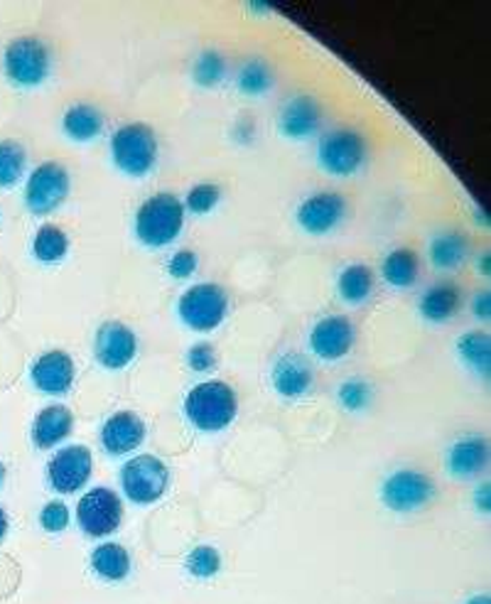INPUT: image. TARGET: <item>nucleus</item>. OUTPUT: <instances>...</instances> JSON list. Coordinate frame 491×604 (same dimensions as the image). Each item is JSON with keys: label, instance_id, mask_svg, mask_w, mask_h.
<instances>
[{"label": "nucleus", "instance_id": "nucleus-1", "mask_svg": "<svg viewBox=\"0 0 491 604\" xmlns=\"http://www.w3.org/2000/svg\"><path fill=\"white\" fill-rule=\"evenodd\" d=\"M238 401L224 381H204L184 395V415L202 433H220L236 418Z\"/></svg>", "mask_w": 491, "mask_h": 604}, {"label": "nucleus", "instance_id": "nucleus-2", "mask_svg": "<svg viewBox=\"0 0 491 604\" xmlns=\"http://www.w3.org/2000/svg\"><path fill=\"white\" fill-rule=\"evenodd\" d=\"M184 226V204L170 192H158L138 206L136 239L148 248L170 246Z\"/></svg>", "mask_w": 491, "mask_h": 604}, {"label": "nucleus", "instance_id": "nucleus-3", "mask_svg": "<svg viewBox=\"0 0 491 604\" xmlns=\"http://www.w3.org/2000/svg\"><path fill=\"white\" fill-rule=\"evenodd\" d=\"M158 136L146 124H126L111 138L114 165L128 178H146L158 165Z\"/></svg>", "mask_w": 491, "mask_h": 604}, {"label": "nucleus", "instance_id": "nucleus-4", "mask_svg": "<svg viewBox=\"0 0 491 604\" xmlns=\"http://www.w3.org/2000/svg\"><path fill=\"white\" fill-rule=\"evenodd\" d=\"M366 158V140L354 128H332L320 138L318 162L332 178H352V174L364 168Z\"/></svg>", "mask_w": 491, "mask_h": 604}, {"label": "nucleus", "instance_id": "nucleus-5", "mask_svg": "<svg viewBox=\"0 0 491 604\" xmlns=\"http://www.w3.org/2000/svg\"><path fill=\"white\" fill-rule=\"evenodd\" d=\"M3 70L10 84L20 86V89H32L50 76L52 52L40 38H18L6 47Z\"/></svg>", "mask_w": 491, "mask_h": 604}, {"label": "nucleus", "instance_id": "nucleus-6", "mask_svg": "<svg viewBox=\"0 0 491 604\" xmlns=\"http://www.w3.org/2000/svg\"><path fill=\"white\" fill-rule=\"evenodd\" d=\"M180 320L194 332H212L228 315V295L216 283H196L178 300Z\"/></svg>", "mask_w": 491, "mask_h": 604}, {"label": "nucleus", "instance_id": "nucleus-7", "mask_svg": "<svg viewBox=\"0 0 491 604\" xmlns=\"http://www.w3.org/2000/svg\"><path fill=\"white\" fill-rule=\"evenodd\" d=\"M170 485V469L156 455H138L128 459L121 469V487L126 497L138 504V507H148L156 504Z\"/></svg>", "mask_w": 491, "mask_h": 604}, {"label": "nucleus", "instance_id": "nucleus-8", "mask_svg": "<svg viewBox=\"0 0 491 604\" xmlns=\"http://www.w3.org/2000/svg\"><path fill=\"white\" fill-rule=\"evenodd\" d=\"M70 172L60 162H42L25 182V206L35 216L57 212L70 194Z\"/></svg>", "mask_w": 491, "mask_h": 604}, {"label": "nucleus", "instance_id": "nucleus-9", "mask_svg": "<svg viewBox=\"0 0 491 604\" xmlns=\"http://www.w3.org/2000/svg\"><path fill=\"white\" fill-rule=\"evenodd\" d=\"M435 499V481L418 469H396L381 485V501L396 513H413Z\"/></svg>", "mask_w": 491, "mask_h": 604}, {"label": "nucleus", "instance_id": "nucleus-10", "mask_svg": "<svg viewBox=\"0 0 491 604\" xmlns=\"http://www.w3.org/2000/svg\"><path fill=\"white\" fill-rule=\"evenodd\" d=\"M124 519V504L118 494L108 487H96L86 491L76 504V523L84 536L106 538L118 531Z\"/></svg>", "mask_w": 491, "mask_h": 604}, {"label": "nucleus", "instance_id": "nucleus-11", "mask_svg": "<svg viewBox=\"0 0 491 604\" xmlns=\"http://www.w3.org/2000/svg\"><path fill=\"white\" fill-rule=\"evenodd\" d=\"M94 471V455L89 447L70 445L62 447L47 465V481L54 491L74 494L86 487Z\"/></svg>", "mask_w": 491, "mask_h": 604}, {"label": "nucleus", "instance_id": "nucleus-12", "mask_svg": "<svg viewBox=\"0 0 491 604\" xmlns=\"http://www.w3.org/2000/svg\"><path fill=\"white\" fill-rule=\"evenodd\" d=\"M138 354L136 332L118 320H108L96 329L94 357L108 371H121Z\"/></svg>", "mask_w": 491, "mask_h": 604}, {"label": "nucleus", "instance_id": "nucleus-13", "mask_svg": "<svg viewBox=\"0 0 491 604\" xmlns=\"http://www.w3.org/2000/svg\"><path fill=\"white\" fill-rule=\"evenodd\" d=\"M346 212L349 206L340 192H318L300 202L295 219H298L302 232L312 236H324L344 222Z\"/></svg>", "mask_w": 491, "mask_h": 604}, {"label": "nucleus", "instance_id": "nucleus-14", "mask_svg": "<svg viewBox=\"0 0 491 604\" xmlns=\"http://www.w3.org/2000/svg\"><path fill=\"white\" fill-rule=\"evenodd\" d=\"M356 342V327L344 315H327L312 327L310 349L322 361H340Z\"/></svg>", "mask_w": 491, "mask_h": 604}, {"label": "nucleus", "instance_id": "nucleus-15", "mask_svg": "<svg viewBox=\"0 0 491 604\" xmlns=\"http://www.w3.org/2000/svg\"><path fill=\"white\" fill-rule=\"evenodd\" d=\"M280 134L290 140H308L320 134L322 108L308 94H298L280 106L278 114Z\"/></svg>", "mask_w": 491, "mask_h": 604}, {"label": "nucleus", "instance_id": "nucleus-16", "mask_svg": "<svg viewBox=\"0 0 491 604\" xmlns=\"http://www.w3.org/2000/svg\"><path fill=\"white\" fill-rule=\"evenodd\" d=\"M74 377H76L74 359L67 354V351H60V349L45 351V354L30 367L32 383H35V389L45 395H64L72 389Z\"/></svg>", "mask_w": 491, "mask_h": 604}, {"label": "nucleus", "instance_id": "nucleus-17", "mask_svg": "<svg viewBox=\"0 0 491 604\" xmlns=\"http://www.w3.org/2000/svg\"><path fill=\"white\" fill-rule=\"evenodd\" d=\"M270 381L282 399H302L314 386V369L308 357L288 351L273 364Z\"/></svg>", "mask_w": 491, "mask_h": 604}, {"label": "nucleus", "instance_id": "nucleus-18", "mask_svg": "<svg viewBox=\"0 0 491 604\" xmlns=\"http://www.w3.org/2000/svg\"><path fill=\"white\" fill-rule=\"evenodd\" d=\"M143 441H146V423L130 411L114 413L102 427V445L106 453L114 457L128 455L130 449H138Z\"/></svg>", "mask_w": 491, "mask_h": 604}, {"label": "nucleus", "instance_id": "nucleus-19", "mask_svg": "<svg viewBox=\"0 0 491 604\" xmlns=\"http://www.w3.org/2000/svg\"><path fill=\"white\" fill-rule=\"evenodd\" d=\"M489 467V441L482 435H467L447 449V469L455 479L482 475Z\"/></svg>", "mask_w": 491, "mask_h": 604}, {"label": "nucleus", "instance_id": "nucleus-20", "mask_svg": "<svg viewBox=\"0 0 491 604\" xmlns=\"http://www.w3.org/2000/svg\"><path fill=\"white\" fill-rule=\"evenodd\" d=\"M460 305H462L460 285L452 280H440L423 293L418 307L425 320L433 325H442V322H450L452 317L460 312Z\"/></svg>", "mask_w": 491, "mask_h": 604}, {"label": "nucleus", "instance_id": "nucleus-21", "mask_svg": "<svg viewBox=\"0 0 491 604\" xmlns=\"http://www.w3.org/2000/svg\"><path fill=\"white\" fill-rule=\"evenodd\" d=\"M74 427V415L67 405H47L38 413L32 423V443L40 449L57 447L62 441H67Z\"/></svg>", "mask_w": 491, "mask_h": 604}, {"label": "nucleus", "instance_id": "nucleus-22", "mask_svg": "<svg viewBox=\"0 0 491 604\" xmlns=\"http://www.w3.org/2000/svg\"><path fill=\"white\" fill-rule=\"evenodd\" d=\"M62 130L76 142H89L102 136L104 114L92 104H74L62 116Z\"/></svg>", "mask_w": 491, "mask_h": 604}, {"label": "nucleus", "instance_id": "nucleus-23", "mask_svg": "<svg viewBox=\"0 0 491 604\" xmlns=\"http://www.w3.org/2000/svg\"><path fill=\"white\" fill-rule=\"evenodd\" d=\"M381 276H384V280L398 290L413 288L420 276L418 256L413 254L410 248H393L384 258V263H381Z\"/></svg>", "mask_w": 491, "mask_h": 604}, {"label": "nucleus", "instance_id": "nucleus-24", "mask_svg": "<svg viewBox=\"0 0 491 604\" xmlns=\"http://www.w3.org/2000/svg\"><path fill=\"white\" fill-rule=\"evenodd\" d=\"M467 254H469V239L460 232H442L438 236H433L428 246L430 263L438 271H455L457 266H462Z\"/></svg>", "mask_w": 491, "mask_h": 604}, {"label": "nucleus", "instance_id": "nucleus-25", "mask_svg": "<svg viewBox=\"0 0 491 604\" xmlns=\"http://www.w3.org/2000/svg\"><path fill=\"white\" fill-rule=\"evenodd\" d=\"M92 570L106 582H121L130 573V555L121 543H102L92 553Z\"/></svg>", "mask_w": 491, "mask_h": 604}, {"label": "nucleus", "instance_id": "nucleus-26", "mask_svg": "<svg viewBox=\"0 0 491 604\" xmlns=\"http://www.w3.org/2000/svg\"><path fill=\"white\" fill-rule=\"evenodd\" d=\"M337 290H340V298L344 303L362 305L374 293V273L364 263H352L337 278Z\"/></svg>", "mask_w": 491, "mask_h": 604}, {"label": "nucleus", "instance_id": "nucleus-27", "mask_svg": "<svg viewBox=\"0 0 491 604\" xmlns=\"http://www.w3.org/2000/svg\"><path fill=\"white\" fill-rule=\"evenodd\" d=\"M457 357L472 369L477 377L489 379L491 371V339L487 332H467L457 339Z\"/></svg>", "mask_w": 491, "mask_h": 604}, {"label": "nucleus", "instance_id": "nucleus-28", "mask_svg": "<svg viewBox=\"0 0 491 604\" xmlns=\"http://www.w3.org/2000/svg\"><path fill=\"white\" fill-rule=\"evenodd\" d=\"M67 251H70V239L60 226L54 224L40 226L35 241H32V254H35L40 263H45V266L60 263L64 261V256H67Z\"/></svg>", "mask_w": 491, "mask_h": 604}, {"label": "nucleus", "instance_id": "nucleus-29", "mask_svg": "<svg viewBox=\"0 0 491 604\" xmlns=\"http://www.w3.org/2000/svg\"><path fill=\"white\" fill-rule=\"evenodd\" d=\"M273 84H276V76H273L270 64L258 57L244 62L242 70L236 74L238 92L246 96H264L273 89Z\"/></svg>", "mask_w": 491, "mask_h": 604}, {"label": "nucleus", "instance_id": "nucleus-30", "mask_svg": "<svg viewBox=\"0 0 491 604\" xmlns=\"http://www.w3.org/2000/svg\"><path fill=\"white\" fill-rule=\"evenodd\" d=\"M28 150L20 140H0V187H13L25 174Z\"/></svg>", "mask_w": 491, "mask_h": 604}, {"label": "nucleus", "instance_id": "nucleus-31", "mask_svg": "<svg viewBox=\"0 0 491 604\" xmlns=\"http://www.w3.org/2000/svg\"><path fill=\"white\" fill-rule=\"evenodd\" d=\"M226 76V60L216 50H204L192 64V82L202 89H214Z\"/></svg>", "mask_w": 491, "mask_h": 604}, {"label": "nucleus", "instance_id": "nucleus-32", "mask_svg": "<svg viewBox=\"0 0 491 604\" xmlns=\"http://www.w3.org/2000/svg\"><path fill=\"white\" fill-rule=\"evenodd\" d=\"M188 573L196 580H210L222 570V555L214 545H196L188 555Z\"/></svg>", "mask_w": 491, "mask_h": 604}, {"label": "nucleus", "instance_id": "nucleus-33", "mask_svg": "<svg viewBox=\"0 0 491 604\" xmlns=\"http://www.w3.org/2000/svg\"><path fill=\"white\" fill-rule=\"evenodd\" d=\"M337 399H340V405L344 411L359 413L369 409L371 399H374V391H371V383L364 379H346L340 383V389H337Z\"/></svg>", "mask_w": 491, "mask_h": 604}, {"label": "nucleus", "instance_id": "nucleus-34", "mask_svg": "<svg viewBox=\"0 0 491 604\" xmlns=\"http://www.w3.org/2000/svg\"><path fill=\"white\" fill-rule=\"evenodd\" d=\"M222 200V190L212 182H202V184H194L188 200H184V206L196 216L202 214H210L216 204H220Z\"/></svg>", "mask_w": 491, "mask_h": 604}, {"label": "nucleus", "instance_id": "nucleus-35", "mask_svg": "<svg viewBox=\"0 0 491 604\" xmlns=\"http://www.w3.org/2000/svg\"><path fill=\"white\" fill-rule=\"evenodd\" d=\"M40 526L47 533H62L70 526V507L60 499L47 501L40 511Z\"/></svg>", "mask_w": 491, "mask_h": 604}, {"label": "nucleus", "instance_id": "nucleus-36", "mask_svg": "<svg viewBox=\"0 0 491 604\" xmlns=\"http://www.w3.org/2000/svg\"><path fill=\"white\" fill-rule=\"evenodd\" d=\"M196 254L190 248H182L178 251V254H174L168 263V273L174 278V280H188L190 276H194V271H196Z\"/></svg>", "mask_w": 491, "mask_h": 604}, {"label": "nucleus", "instance_id": "nucleus-37", "mask_svg": "<svg viewBox=\"0 0 491 604\" xmlns=\"http://www.w3.org/2000/svg\"><path fill=\"white\" fill-rule=\"evenodd\" d=\"M188 364L196 373L212 371L216 367V351H214V347L206 345V342H200V345L190 347V351H188Z\"/></svg>", "mask_w": 491, "mask_h": 604}, {"label": "nucleus", "instance_id": "nucleus-38", "mask_svg": "<svg viewBox=\"0 0 491 604\" xmlns=\"http://www.w3.org/2000/svg\"><path fill=\"white\" fill-rule=\"evenodd\" d=\"M472 312L477 320H489V312H491V295L489 290H479L474 295V300H472Z\"/></svg>", "mask_w": 491, "mask_h": 604}, {"label": "nucleus", "instance_id": "nucleus-39", "mask_svg": "<svg viewBox=\"0 0 491 604\" xmlns=\"http://www.w3.org/2000/svg\"><path fill=\"white\" fill-rule=\"evenodd\" d=\"M474 507L479 513H489L491 511V485L484 481L474 489Z\"/></svg>", "mask_w": 491, "mask_h": 604}, {"label": "nucleus", "instance_id": "nucleus-40", "mask_svg": "<svg viewBox=\"0 0 491 604\" xmlns=\"http://www.w3.org/2000/svg\"><path fill=\"white\" fill-rule=\"evenodd\" d=\"M489 271H491V263H489V251H484V254L479 256V273H482V276H489Z\"/></svg>", "mask_w": 491, "mask_h": 604}, {"label": "nucleus", "instance_id": "nucleus-41", "mask_svg": "<svg viewBox=\"0 0 491 604\" xmlns=\"http://www.w3.org/2000/svg\"><path fill=\"white\" fill-rule=\"evenodd\" d=\"M8 531V516L3 511V507H0V541H3V536Z\"/></svg>", "mask_w": 491, "mask_h": 604}, {"label": "nucleus", "instance_id": "nucleus-42", "mask_svg": "<svg viewBox=\"0 0 491 604\" xmlns=\"http://www.w3.org/2000/svg\"><path fill=\"white\" fill-rule=\"evenodd\" d=\"M465 604H491V597L489 595H474V597H469Z\"/></svg>", "mask_w": 491, "mask_h": 604}, {"label": "nucleus", "instance_id": "nucleus-43", "mask_svg": "<svg viewBox=\"0 0 491 604\" xmlns=\"http://www.w3.org/2000/svg\"><path fill=\"white\" fill-rule=\"evenodd\" d=\"M3 481H6V465L0 463V487H3Z\"/></svg>", "mask_w": 491, "mask_h": 604}]
</instances>
